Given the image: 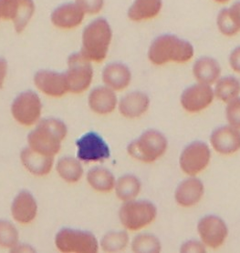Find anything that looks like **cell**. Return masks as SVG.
<instances>
[{"label":"cell","mask_w":240,"mask_h":253,"mask_svg":"<svg viewBox=\"0 0 240 253\" xmlns=\"http://www.w3.org/2000/svg\"><path fill=\"white\" fill-rule=\"evenodd\" d=\"M68 134V127L60 120L50 118L37 123L28 136L31 150L42 155L54 157L61 149V142Z\"/></svg>","instance_id":"1"},{"label":"cell","mask_w":240,"mask_h":253,"mask_svg":"<svg viewBox=\"0 0 240 253\" xmlns=\"http://www.w3.org/2000/svg\"><path fill=\"white\" fill-rule=\"evenodd\" d=\"M194 46L187 41L175 35H162L152 42L147 57L155 66H163L170 62L183 64L194 57Z\"/></svg>","instance_id":"2"},{"label":"cell","mask_w":240,"mask_h":253,"mask_svg":"<svg viewBox=\"0 0 240 253\" xmlns=\"http://www.w3.org/2000/svg\"><path fill=\"white\" fill-rule=\"evenodd\" d=\"M113 41V29L103 17H98L86 26L81 35L80 53L88 60L101 63L108 55Z\"/></svg>","instance_id":"3"},{"label":"cell","mask_w":240,"mask_h":253,"mask_svg":"<svg viewBox=\"0 0 240 253\" xmlns=\"http://www.w3.org/2000/svg\"><path fill=\"white\" fill-rule=\"evenodd\" d=\"M168 150V139L164 133L148 129L127 146V152L135 161L150 164L160 160Z\"/></svg>","instance_id":"4"},{"label":"cell","mask_w":240,"mask_h":253,"mask_svg":"<svg viewBox=\"0 0 240 253\" xmlns=\"http://www.w3.org/2000/svg\"><path fill=\"white\" fill-rule=\"evenodd\" d=\"M157 208L145 200L123 202L119 211V219L125 230L138 231L152 224L157 217Z\"/></svg>","instance_id":"5"},{"label":"cell","mask_w":240,"mask_h":253,"mask_svg":"<svg viewBox=\"0 0 240 253\" xmlns=\"http://www.w3.org/2000/svg\"><path fill=\"white\" fill-rule=\"evenodd\" d=\"M68 69L65 76L68 82L69 92L81 94L88 90L93 81L94 71L92 62L88 60L80 52L69 56L67 61Z\"/></svg>","instance_id":"6"},{"label":"cell","mask_w":240,"mask_h":253,"mask_svg":"<svg viewBox=\"0 0 240 253\" xmlns=\"http://www.w3.org/2000/svg\"><path fill=\"white\" fill-rule=\"evenodd\" d=\"M55 245L61 253H95L99 251V242L92 233L69 228L58 232Z\"/></svg>","instance_id":"7"},{"label":"cell","mask_w":240,"mask_h":253,"mask_svg":"<svg viewBox=\"0 0 240 253\" xmlns=\"http://www.w3.org/2000/svg\"><path fill=\"white\" fill-rule=\"evenodd\" d=\"M211 161V150L204 141L188 144L179 157V167L185 175L195 177L208 167Z\"/></svg>","instance_id":"8"},{"label":"cell","mask_w":240,"mask_h":253,"mask_svg":"<svg viewBox=\"0 0 240 253\" xmlns=\"http://www.w3.org/2000/svg\"><path fill=\"white\" fill-rule=\"evenodd\" d=\"M42 102L40 96L32 90L18 94L11 104L12 117L22 126L37 124L42 113Z\"/></svg>","instance_id":"9"},{"label":"cell","mask_w":240,"mask_h":253,"mask_svg":"<svg viewBox=\"0 0 240 253\" xmlns=\"http://www.w3.org/2000/svg\"><path fill=\"white\" fill-rule=\"evenodd\" d=\"M36 6L33 0H0L2 20L13 24L17 33H22L34 17Z\"/></svg>","instance_id":"10"},{"label":"cell","mask_w":240,"mask_h":253,"mask_svg":"<svg viewBox=\"0 0 240 253\" xmlns=\"http://www.w3.org/2000/svg\"><path fill=\"white\" fill-rule=\"evenodd\" d=\"M197 233L206 248L217 250L229 237V227L222 218L217 215H206L197 223Z\"/></svg>","instance_id":"11"},{"label":"cell","mask_w":240,"mask_h":253,"mask_svg":"<svg viewBox=\"0 0 240 253\" xmlns=\"http://www.w3.org/2000/svg\"><path fill=\"white\" fill-rule=\"evenodd\" d=\"M77 159L79 161L91 163L102 162L108 160L111 150L108 144L98 133H86L76 141Z\"/></svg>","instance_id":"12"},{"label":"cell","mask_w":240,"mask_h":253,"mask_svg":"<svg viewBox=\"0 0 240 253\" xmlns=\"http://www.w3.org/2000/svg\"><path fill=\"white\" fill-rule=\"evenodd\" d=\"M215 92L210 85L196 83L183 90L180 103L186 112L194 114L206 110L214 101Z\"/></svg>","instance_id":"13"},{"label":"cell","mask_w":240,"mask_h":253,"mask_svg":"<svg viewBox=\"0 0 240 253\" xmlns=\"http://www.w3.org/2000/svg\"><path fill=\"white\" fill-rule=\"evenodd\" d=\"M33 81L40 92L52 98H61L69 92L65 73L42 69L35 74Z\"/></svg>","instance_id":"14"},{"label":"cell","mask_w":240,"mask_h":253,"mask_svg":"<svg viewBox=\"0 0 240 253\" xmlns=\"http://www.w3.org/2000/svg\"><path fill=\"white\" fill-rule=\"evenodd\" d=\"M210 145L220 155L237 153L240 150V129L230 125L217 127L210 135Z\"/></svg>","instance_id":"15"},{"label":"cell","mask_w":240,"mask_h":253,"mask_svg":"<svg viewBox=\"0 0 240 253\" xmlns=\"http://www.w3.org/2000/svg\"><path fill=\"white\" fill-rule=\"evenodd\" d=\"M86 14L75 2L64 3L57 6L51 14V22L59 29L70 30L80 27Z\"/></svg>","instance_id":"16"},{"label":"cell","mask_w":240,"mask_h":253,"mask_svg":"<svg viewBox=\"0 0 240 253\" xmlns=\"http://www.w3.org/2000/svg\"><path fill=\"white\" fill-rule=\"evenodd\" d=\"M204 194V183L196 177H189L178 184L175 191V201L180 207H194L201 202Z\"/></svg>","instance_id":"17"},{"label":"cell","mask_w":240,"mask_h":253,"mask_svg":"<svg viewBox=\"0 0 240 253\" xmlns=\"http://www.w3.org/2000/svg\"><path fill=\"white\" fill-rule=\"evenodd\" d=\"M116 92L107 86L93 88L88 97V105L92 112L98 115H108L118 107Z\"/></svg>","instance_id":"18"},{"label":"cell","mask_w":240,"mask_h":253,"mask_svg":"<svg viewBox=\"0 0 240 253\" xmlns=\"http://www.w3.org/2000/svg\"><path fill=\"white\" fill-rule=\"evenodd\" d=\"M150 98L143 91H132L126 94L118 102V109L126 119H138L144 115L150 108Z\"/></svg>","instance_id":"19"},{"label":"cell","mask_w":240,"mask_h":253,"mask_svg":"<svg viewBox=\"0 0 240 253\" xmlns=\"http://www.w3.org/2000/svg\"><path fill=\"white\" fill-rule=\"evenodd\" d=\"M11 214L18 223L32 222L38 214V204L33 195L27 190L19 192L12 202Z\"/></svg>","instance_id":"20"},{"label":"cell","mask_w":240,"mask_h":253,"mask_svg":"<svg viewBox=\"0 0 240 253\" xmlns=\"http://www.w3.org/2000/svg\"><path fill=\"white\" fill-rule=\"evenodd\" d=\"M102 78L104 85L116 92L125 89L131 84L132 72L125 64L113 62L103 69Z\"/></svg>","instance_id":"21"},{"label":"cell","mask_w":240,"mask_h":253,"mask_svg":"<svg viewBox=\"0 0 240 253\" xmlns=\"http://www.w3.org/2000/svg\"><path fill=\"white\" fill-rule=\"evenodd\" d=\"M20 161L31 174L35 176H45L52 170L54 157L42 155L28 147L21 151Z\"/></svg>","instance_id":"22"},{"label":"cell","mask_w":240,"mask_h":253,"mask_svg":"<svg viewBox=\"0 0 240 253\" xmlns=\"http://www.w3.org/2000/svg\"><path fill=\"white\" fill-rule=\"evenodd\" d=\"M193 75L198 83L211 86L221 77V66L215 58L203 57L194 62Z\"/></svg>","instance_id":"23"},{"label":"cell","mask_w":240,"mask_h":253,"mask_svg":"<svg viewBox=\"0 0 240 253\" xmlns=\"http://www.w3.org/2000/svg\"><path fill=\"white\" fill-rule=\"evenodd\" d=\"M163 7V0H134L129 7L127 16L133 22L153 19L159 15Z\"/></svg>","instance_id":"24"},{"label":"cell","mask_w":240,"mask_h":253,"mask_svg":"<svg viewBox=\"0 0 240 253\" xmlns=\"http://www.w3.org/2000/svg\"><path fill=\"white\" fill-rule=\"evenodd\" d=\"M115 193L121 202L135 200L142 190V182L136 176L126 174L118 178L115 182Z\"/></svg>","instance_id":"25"},{"label":"cell","mask_w":240,"mask_h":253,"mask_svg":"<svg viewBox=\"0 0 240 253\" xmlns=\"http://www.w3.org/2000/svg\"><path fill=\"white\" fill-rule=\"evenodd\" d=\"M87 181L93 190L98 192L108 193L115 190V175L107 169L104 168H93L87 174Z\"/></svg>","instance_id":"26"},{"label":"cell","mask_w":240,"mask_h":253,"mask_svg":"<svg viewBox=\"0 0 240 253\" xmlns=\"http://www.w3.org/2000/svg\"><path fill=\"white\" fill-rule=\"evenodd\" d=\"M215 84V98H218L225 103H229V101L240 97V81L236 77H220Z\"/></svg>","instance_id":"27"},{"label":"cell","mask_w":240,"mask_h":253,"mask_svg":"<svg viewBox=\"0 0 240 253\" xmlns=\"http://www.w3.org/2000/svg\"><path fill=\"white\" fill-rule=\"evenodd\" d=\"M56 169L60 177L69 183L78 182L84 172L80 161L72 157H64L59 160Z\"/></svg>","instance_id":"28"},{"label":"cell","mask_w":240,"mask_h":253,"mask_svg":"<svg viewBox=\"0 0 240 253\" xmlns=\"http://www.w3.org/2000/svg\"><path fill=\"white\" fill-rule=\"evenodd\" d=\"M130 242L126 231H110L103 237L101 248L105 253H120L124 251Z\"/></svg>","instance_id":"29"},{"label":"cell","mask_w":240,"mask_h":253,"mask_svg":"<svg viewBox=\"0 0 240 253\" xmlns=\"http://www.w3.org/2000/svg\"><path fill=\"white\" fill-rule=\"evenodd\" d=\"M131 248L133 253H159L162 251V242L154 234L142 233L134 237Z\"/></svg>","instance_id":"30"},{"label":"cell","mask_w":240,"mask_h":253,"mask_svg":"<svg viewBox=\"0 0 240 253\" xmlns=\"http://www.w3.org/2000/svg\"><path fill=\"white\" fill-rule=\"evenodd\" d=\"M17 228L7 220H0V247L12 251L18 244Z\"/></svg>","instance_id":"31"},{"label":"cell","mask_w":240,"mask_h":253,"mask_svg":"<svg viewBox=\"0 0 240 253\" xmlns=\"http://www.w3.org/2000/svg\"><path fill=\"white\" fill-rule=\"evenodd\" d=\"M217 24L219 31L227 37L235 36L240 31V29L236 26L233 19L229 15V8H224L218 13Z\"/></svg>","instance_id":"32"},{"label":"cell","mask_w":240,"mask_h":253,"mask_svg":"<svg viewBox=\"0 0 240 253\" xmlns=\"http://www.w3.org/2000/svg\"><path fill=\"white\" fill-rule=\"evenodd\" d=\"M227 104L225 113L229 125L240 129V97Z\"/></svg>","instance_id":"33"},{"label":"cell","mask_w":240,"mask_h":253,"mask_svg":"<svg viewBox=\"0 0 240 253\" xmlns=\"http://www.w3.org/2000/svg\"><path fill=\"white\" fill-rule=\"evenodd\" d=\"M86 15H97L104 6V0H74Z\"/></svg>","instance_id":"34"},{"label":"cell","mask_w":240,"mask_h":253,"mask_svg":"<svg viewBox=\"0 0 240 253\" xmlns=\"http://www.w3.org/2000/svg\"><path fill=\"white\" fill-rule=\"evenodd\" d=\"M181 253H206V247L201 241H187L180 248Z\"/></svg>","instance_id":"35"},{"label":"cell","mask_w":240,"mask_h":253,"mask_svg":"<svg viewBox=\"0 0 240 253\" xmlns=\"http://www.w3.org/2000/svg\"><path fill=\"white\" fill-rule=\"evenodd\" d=\"M229 65L235 72L240 74V46H237L229 56Z\"/></svg>","instance_id":"36"},{"label":"cell","mask_w":240,"mask_h":253,"mask_svg":"<svg viewBox=\"0 0 240 253\" xmlns=\"http://www.w3.org/2000/svg\"><path fill=\"white\" fill-rule=\"evenodd\" d=\"M229 15L233 19L236 26L240 29V2L235 3L229 8Z\"/></svg>","instance_id":"37"},{"label":"cell","mask_w":240,"mask_h":253,"mask_svg":"<svg viewBox=\"0 0 240 253\" xmlns=\"http://www.w3.org/2000/svg\"><path fill=\"white\" fill-rule=\"evenodd\" d=\"M7 70H8V66L6 59L0 58V87L4 86V83L6 81V76H7Z\"/></svg>","instance_id":"38"},{"label":"cell","mask_w":240,"mask_h":253,"mask_svg":"<svg viewBox=\"0 0 240 253\" xmlns=\"http://www.w3.org/2000/svg\"><path fill=\"white\" fill-rule=\"evenodd\" d=\"M217 3H227L229 2V0H215Z\"/></svg>","instance_id":"39"},{"label":"cell","mask_w":240,"mask_h":253,"mask_svg":"<svg viewBox=\"0 0 240 253\" xmlns=\"http://www.w3.org/2000/svg\"><path fill=\"white\" fill-rule=\"evenodd\" d=\"M1 20H2V18H1V15H0V21H1Z\"/></svg>","instance_id":"40"}]
</instances>
